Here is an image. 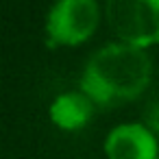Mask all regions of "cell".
I'll list each match as a JSON object with an SVG mask.
<instances>
[{
	"label": "cell",
	"instance_id": "1",
	"mask_svg": "<svg viewBox=\"0 0 159 159\" xmlns=\"http://www.w3.org/2000/svg\"><path fill=\"white\" fill-rule=\"evenodd\" d=\"M152 79V61L144 48L111 42L89 55L81 72V92L94 105L116 107L144 94Z\"/></svg>",
	"mask_w": 159,
	"mask_h": 159
},
{
	"label": "cell",
	"instance_id": "2",
	"mask_svg": "<svg viewBox=\"0 0 159 159\" xmlns=\"http://www.w3.org/2000/svg\"><path fill=\"white\" fill-rule=\"evenodd\" d=\"M105 18L118 42L144 50L159 44V0H109Z\"/></svg>",
	"mask_w": 159,
	"mask_h": 159
},
{
	"label": "cell",
	"instance_id": "3",
	"mask_svg": "<svg viewBox=\"0 0 159 159\" xmlns=\"http://www.w3.org/2000/svg\"><path fill=\"white\" fill-rule=\"evenodd\" d=\"M100 24L96 0H59L46 13V37L52 46H79L87 42Z\"/></svg>",
	"mask_w": 159,
	"mask_h": 159
},
{
	"label": "cell",
	"instance_id": "4",
	"mask_svg": "<svg viewBox=\"0 0 159 159\" xmlns=\"http://www.w3.org/2000/svg\"><path fill=\"white\" fill-rule=\"evenodd\" d=\"M107 159H157V135L144 122H122L113 126L105 137Z\"/></svg>",
	"mask_w": 159,
	"mask_h": 159
},
{
	"label": "cell",
	"instance_id": "5",
	"mask_svg": "<svg viewBox=\"0 0 159 159\" xmlns=\"http://www.w3.org/2000/svg\"><path fill=\"white\" fill-rule=\"evenodd\" d=\"M94 100L79 92H63L59 94L52 102H50V120L57 129L61 131H79L83 126H87V122L94 116Z\"/></svg>",
	"mask_w": 159,
	"mask_h": 159
},
{
	"label": "cell",
	"instance_id": "6",
	"mask_svg": "<svg viewBox=\"0 0 159 159\" xmlns=\"http://www.w3.org/2000/svg\"><path fill=\"white\" fill-rule=\"evenodd\" d=\"M144 124L159 137V100H157V102H150V107L146 109V113H144Z\"/></svg>",
	"mask_w": 159,
	"mask_h": 159
},
{
	"label": "cell",
	"instance_id": "7",
	"mask_svg": "<svg viewBox=\"0 0 159 159\" xmlns=\"http://www.w3.org/2000/svg\"><path fill=\"white\" fill-rule=\"evenodd\" d=\"M157 159H159V157H157Z\"/></svg>",
	"mask_w": 159,
	"mask_h": 159
}]
</instances>
